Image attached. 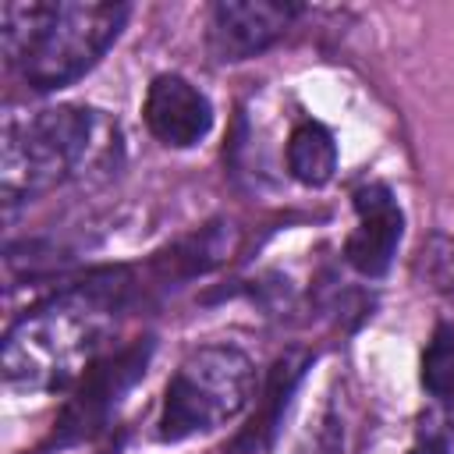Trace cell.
Instances as JSON below:
<instances>
[{
  "label": "cell",
  "instance_id": "1",
  "mask_svg": "<svg viewBox=\"0 0 454 454\" xmlns=\"http://www.w3.org/2000/svg\"><path fill=\"white\" fill-rule=\"evenodd\" d=\"M131 298L128 270H99L60 287L11 323L0 351L4 380L18 390H60L92 365L103 337Z\"/></svg>",
  "mask_w": 454,
  "mask_h": 454
},
{
  "label": "cell",
  "instance_id": "2",
  "mask_svg": "<svg viewBox=\"0 0 454 454\" xmlns=\"http://www.w3.org/2000/svg\"><path fill=\"white\" fill-rule=\"evenodd\" d=\"M128 4L114 0H7L0 46L35 92L78 82L121 35Z\"/></svg>",
  "mask_w": 454,
  "mask_h": 454
},
{
  "label": "cell",
  "instance_id": "3",
  "mask_svg": "<svg viewBox=\"0 0 454 454\" xmlns=\"http://www.w3.org/2000/svg\"><path fill=\"white\" fill-rule=\"evenodd\" d=\"M114 149L117 124L89 106H50L28 121H7L0 145L4 206L14 209V202L106 167Z\"/></svg>",
  "mask_w": 454,
  "mask_h": 454
},
{
  "label": "cell",
  "instance_id": "4",
  "mask_svg": "<svg viewBox=\"0 0 454 454\" xmlns=\"http://www.w3.org/2000/svg\"><path fill=\"white\" fill-rule=\"evenodd\" d=\"M255 394V369L234 344H206L192 351L167 383L156 436L177 443L213 433L238 419Z\"/></svg>",
  "mask_w": 454,
  "mask_h": 454
},
{
  "label": "cell",
  "instance_id": "5",
  "mask_svg": "<svg viewBox=\"0 0 454 454\" xmlns=\"http://www.w3.org/2000/svg\"><path fill=\"white\" fill-rule=\"evenodd\" d=\"M149 351H153V344L138 340V344L103 358V362H92L82 376L78 394L67 401V408L57 422V440L71 443V440H85V436L99 433L106 426L110 411L117 408V401L142 380Z\"/></svg>",
  "mask_w": 454,
  "mask_h": 454
},
{
  "label": "cell",
  "instance_id": "6",
  "mask_svg": "<svg viewBox=\"0 0 454 454\" xmlns=\"http://www.w3.org/2000/svg\"><path fill=\"white\" fill-rule=\"evenodd\" d=\"M301 14L287 0H220L209 7L206 43L220 64H238L273 46Z\"/></svg>",
  "mask_w": 454,
  "mask_h": 454
},
{
  "label": "cell",
  "instance_id": "7",
  "mask_svg": "<svg viewBox=\"0 0 454 454\" xmlns=\"http://www.w3.org/2000/svg\"><path fill=\"white\" fill-rule=\"evenodd\" d=\"M142 121L156 142L170 149H192L213 128V103L188 78L156 74L142 99Z\"/></svg>",
  "mask_w": 454,
  "mask_h": 454
},
{
  "label": "cell",
  "instance_id": "8",
  "mask_svg": "<svg viewBox=\"0 0 454 454\" xmlns=\"http://www.w3.org/2000/svg\"><path fill=\"white\" fill-rule=\"evenodd\" d=\"M358 223L344 241V259L362 277H383L397 255L404 234V213L387 184H365L355 192Z\"/></svg>",
  "mask_w": 454,
  "mask_h": 454
},
{
  "label": "cell",
  "instance_id": "9",
  "mask_svg": "<svg viewBox=\"0 0 454 454\" xmlns=\"http://www.w3.org/2000/svg\"><path fill=\"white\" fill-rule=\"evenodd\" d=\"M287 170L294 181L309 188H323L337 170V142L330 128H323L319 121L294 124L287 138Z\"/></svg>",
  "mask_w": 454,
  "mask_h": 454
},
{
  "label": "cell",
  "instance_id": "10",
  "mask_svg": "<svg viewBox=\"0 0 454 454\" xmlns=\"http://www.w3.org/2000/svg\"><path fill=\"white\" fill-rule=\"evenodd\" d=\"M309 362H312V358H309L305 351H287V355H280V358L273 362L270 380H266V390H262L259 419L252 422V429L245 433V440L259 443V440H266V436L277 429L280 411H284V404H287V394L294 390V383L301 380V372H305V365H309Z\"/></svg>",
  "mask_w": 454,
  "mask_h": 454
},
{
  "label": "cell",
  "instance_id": "11",
  "mask_svg": "<svg viewBox=\"0 0 454 454\" xmlns=\"http://www.w3.org/2000/svg\"><path fill=\"white\" fill-rule=\"evenodd\" d=\"M422 387L440 401L454 408V330L450 326H436L426 355H422Z\"/></svg>",
  "mask_w": 454,
  "mask_h": 454
},
{
  "label": "cell",
  "instance_id": "12",
  "mask_svg": "<svg viewBox=\"0 0 454 454\" xmlns=\"http://www.w3.org/2000/svg\"><path fill=\"white\" fill-rule=\"evenodd\" d=\"M415 273L429 291L450 294L454 291V238L450 234H429L415 255Z\"/></svg>",
  "mask_w": 454,
  "mask_h": 454
},
{
  "label": "cell",
  "instance_id": "13",
  "mask_svg": "<svg viewBox=\"0 0 454 454\" xmlns=\"http://www.w3.org/2000/svg\"><path fill=\"white\" fill-rule=\"evenodd\" d=\"M408 454H447V440H443L436 429H429V433L422 429L419 440H415V447H411Z\"/></svg>",
  "mask_w": 454,
  "mask_h": 454
}]
</instances>
